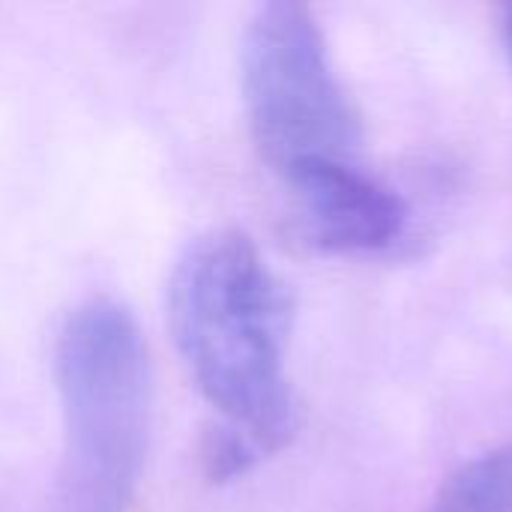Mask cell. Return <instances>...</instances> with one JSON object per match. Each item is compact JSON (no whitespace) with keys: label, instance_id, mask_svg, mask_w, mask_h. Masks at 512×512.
<instances>
[{"label":"cell","instance_id":"1","mask_svg":"<svg viewBox=\"0 0 512 512\" xmlns=\"http://www.w3.org/2000/svg\"><path fill=\"white\" fill-rule=\"evenodd\" d=\"M168 321L198 390L234 432L282 447L297 429L285 372L291 297L258 246L240 231L198 237L174 267Z\"/></svg>","mask_w":512,"mask_h":512},{"label":"cell","instance_id":"2","mask_svg":"<svg viewBox=\"0 0 512 512\" xmlns=\"http://www.w3.org/2000/svg\"><path fill=\"white\" fill-rule=\"evenodd\" d=\"M66 444L51 512H126L144 468L150 363L126 306L81 303L57 336Z\"/></svg>","mask_w":512,"mask_h":512},{"label":"cell","instance_id":"3","mask_svg":"<svg viewBox=\"0 0 512 512\" xmlns=\"http://www.w3.org/2000/svg\"><path fill=\"white\" fill-rule=\"evenodd\" d=\"M240 69L252 138L285 183L309 168L354 159L360 117L309 6H258L243 33Z\"/></svg>","mask_w":512,"mask_h":512},{"label":"cell","instance_id":"4","mask_svg":"<svg viewBox=\"0 0 512 512\" xmlns=\"http://www.w3.org/2000/svg\"><path fill=\"white\" fill-rule=\"evenodd\" d=\"M300 231L324 252H375L390 246L408 219L402 198L354 162L318 165L288 180Z\"/></svg>","mask_w":512,"mask_h":512},{"label":"cell","instance_id":"5","mask_svg":"<svg viewBox=\"0 0 512 512\" xmlns=\"http://www.w3.org/2000/svg\"><path fill=\"white\" fill-rule=\"evenodd\" d=\"M432 512H512V444L462 465L441 486Z\"/></svg>","mask_w":512,"mask_h":512},{"label":"cell","instance_id":"6","mask_svg":"<svg viewBox=\"0 0 512 512\" xmlns=\"http://www.w3.org/2000/svg\"><path fill=\"white\" fill-rule=\"evenodd\" d=\"M507 48H510V57H512V9H510V18H507Z\"/></svg>","mask_w":512,"mask_h":512}]
</instances>
